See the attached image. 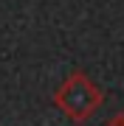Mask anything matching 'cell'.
<instances>
[{
  "label": "cell",
  "instance_id": "6da1fadb",
  "mask_svg": "<svg viewBox=\"0 0 124 126\" xmlns=\"http://www.w3.org/2000/svg\"><path fill=\"white\" fill-rule=\"evenodd\" d=\"M101 93L90 84L85 76H74L62 84V90L56 93V104L65 109V115H71L74 121H82L99 107Z\"/></svg>",
  "mask_w": 124,
  "mask_h": 126
}]
</instances>
